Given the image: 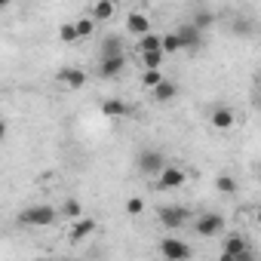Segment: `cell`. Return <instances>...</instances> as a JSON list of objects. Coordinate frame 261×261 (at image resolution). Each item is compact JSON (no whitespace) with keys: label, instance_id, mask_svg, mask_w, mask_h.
Listing matches in <instances>:
<instances>
[{"label":"cell","instance_id":"15","mask_svg":"<svg viewBox=\"0 0 261 261\" xmlns=\"http://www.w3.org/2000/svg\"><path fill=\"white\" fill-rule=\"evenodd\" d=\"M151 92H154V98H157V101H172V98L178 95V86H175L172 80H163V83H160V86H154Z\"/></svg>","mask_w":261,"mask_h":261},{"label":"cell","instance_id":"6","mask_svg":"<svg viewBox=\"0 0 261 261\" xmlns=\"http://www.w3.org/2000/svg\"><path fill=\"white\" fill-rule=\"evenodd\" d=\"M194 227H197V233H200V237H215V233H221L224 218H221L218 212H206V215H200V218L194 221Z\"/></svg>","mask_w":261,"mask_h":261},{"label":"cell","instance_id":"24","mask_svg":"<svg viewBox=\"0 0 261 261\" xmlns=\"http://www.w3.org/2000/svg\"><path fill=\"white\" fill-rule=\"evenodd\" d=\"M212 22H215V16H212V13H206V10H203V13H197V16H194V22H191V25H194V28H197V31H203V28H209V25H212Z\"/></svg>","mask_w":261,"mask_h":261},{"label":"cell","instance_id":"18","mask_svg":"<svg viewBox=\"0 0 261 261\" xmlns=\"http://www.w3.org/2000/svg\"><path fill=\"white\" fill-rule=\"evenodd\" d=\"M160 53H163V56H175V53H181V43H178L175 31H172V34H163V37H160Z\"/></svg>","mask_w":261,"mask_h":261},{"label":"cell","instance_id":"27","mask_svg":"<svg viewBox=\"0 0 261 261\" xmlns=\"http://www.w3.org/2000/svg\"><path fill=\"white\" fill-rule=\"evenodd\" d=\"M59 37H62L65 43H74V40H77V28H74V22H71V25H62V28H59Z\"/></svg>","mask_w":261,"mask_h":261},{"label":"cell","instance_id":"22","mask_svg":"<svg viewBox=\"0 0 261 261\" xmlns=\"http://www.w3.org/2000/svg\"><path fill=\"white\" fill-rule=\"evenodd\" d=\"M101 49H105V59H111V56H123V43H120L117 37H108Z\"/></svg>","mask_w":261,"mask_h":261},{"label":"cell","instance_id":"29","mask_svg":"<svg viewBox=\"0 0 261 261\" xmlns=\"http://www.w3.org/2000/svg\"><path fill=\"white\" fill-rule=\"evenodd\" d=\"M4 139H7V123L0 120V142H4Z\"/></svg>","mask_w":261,"mask_h":261},{"label":"cell","instance_id":"20","mask_svg":"<svg viewBox=\"0 0 261 261\" xmlns=\"http://www.w3.org/2000/svg\"><path fill=\"white\" fill-rule=\"evenodd\" d=\"M74 28H77V40H80V37H89V34L95 31V22L86 16V19H77V22H74Z\"/></svg>","mask_w":261,"mask_h":261},{"label":"cell","instance_id":"30","mask_svg":"<svg viewBox=\"0 0 261 261\" xmlns=\"http://www.w3.org/2000/svg\"><path fill=\"white\" fill-rule=\"evenodd\" d=\"M218 261H233V255H224V252H221V258H218Z\"/></svg>","mask_w":261,"mask_h":261},{"label":"cell","instance_id":"3","mask_svg":"<svg viewBox=\"0 0 261 261\" xmlns=\"http://www.w3.org/2000/svg\"><path fill=\"white\" fill-rule=\"evenodd\" d=\"M185 181H188V172L178 169V166H163V172L157 175V188L160 191H178Z\"/></svg>","mask_w":261,"mask_h":261},{"label":"cell","instance_id":"19","mask_svg":"<svg viewBox=\"0 0 261 261\" xmlns=\"http://www.w3.org/2000/svg\"><path fill=\"white\" fill-rule=\"evenodd\" d=\"M142 59V65H145V71H163V53H145V56H139Z\"/></svg>","mask_w":261,"mask_h":261},{"label":"cell","instance_id":"16","mask_svg":"<svg viewBox=\"0 0 261 261\" xmlns=\"http://www.w3.org/2000/svg\"><path fill=\"white\" fill-rule=\"evenodd\" d=\"M136 49H139V56H145V53H160V37H157V34H145V37H139Z\"/></svg>","mask_w":261,"mask_h":261},{"label":"cell","instance_id":"11","mask_svg":"<svg viewBox=\"0 0 261 261\" xmlns=\"http://www.w3.org/2000/svg\"><path fill=\"white\" fill-rule=\"evenodd\" d=\"M209 120H212V126H215V129H221V133H227V129H230V126L237 123V114H233L230 108H215Z\"/></svg>","mask_w":261,"mask_h":261},{"label":"cell","instance_id":"1","mask_svg":"<svg viewBox=\"0 0 261 261\" xmlns=\"http://www.w3.org/2000/svg\"><path fill=\"white\" fill-rule=\"evenodd\" d=\"M19 224L22 227H49V224H56V209L53 206H28V209H22L19 212Z\"/></svg>","mask_w":261,"mask_h":261},{"label":"cell","instance_id":"2","mask_svg":"<svg viewBox=\"0 0 261 261\" xmlns=\"http://www.w3.org/2000/svg\"><path fill=\"white\" fill-rule=\"evenodd\" d=\"M160 252L166 261H191V246L175 240V237H163L160 240Z\"/></svg>","mask_w":261,"mask_h":261},{"label":"cell","instance_id":"5","mask_svg":"<svg viewBox=\"0 0 261 261\" xmlns=\"http://www.w3.org/2000/svg\"><path fill=\"white\" fill-rule=\"evenodd\" d=\"M157 218L163 221V227H181V224H188L191 212H188L185 206H160Z\"/></svg>","mask_w":261,"mask_h":261},{"label":"cell","instance_id":"4","mask_svg":"<svg viewBox=\"0 0 261 261\" xmlns=\"http://www.w3.org/2000/svg\"><path fill=\"white\" fill-rule=\"evenodd\" d=\"M163 166H166V160H163L160 151H151V148H148V151L139 154V172H145V175H160Z\"/></svg>","mask_w":261,"mask_h":261},{"label":"cell","instance_id":"9","mask_svg":"<svg viewBox=\"0 0 261 261\" xmlns=\"http://www.w3.org/2000/svg\"><path fill=\"white\" fill-rule=\"evenodd\" d=\"M123 68H126V56H111V59H101L98 74H101L105 80H111V77H120Z\"/></svg>","mask_w":261,"mask_h":261},{"label":"cell","instance_id":"14","mask_svg":"<svg viewBox=\"0 0 261 261\" xmlns=\"http://www.w3.org/2000/svg\"><path fill=\"white\" fill-rule=\"evenodd\" d=\"M246 249H252V246H249V240L240 237V233H230V237L224 240V255H240V252H246Z\"/></svg>","mask_w":261,"mask_h":261},{"label":"cell","instance_id":"12","mask_svg":"<svg viewBox=\"0 0 261 261\" xmlns=\"http://www.w3.org/2000/svg\"><path fill=\"white\" fill-rule=\"evenodd\" d=\"M59 80H62L68 89H80V86L86 83V71H80V68H65V71H59Z\"/></svg>","mask_w":261,"mask_h":261},{"label":"cell","instance_id":"28","mask_svg":"<svg viewBox=\"0 0 261 261\" xmlns=\"http://www.w3.org/2000/svg\"><path fill=\"white\" fill-rule=\"evenodd\" d=\"M233 261H255V252H252V249H246V252L233 255Z\"/></svg>","mask_w":261,"mask_h":261},{"label":"cell","instance_id":"17","mask_svg":"<svg viewBox=\"0 0 261 261\" xmlns=\"http://www.w3.org/2000/svg\"><path fill=\"white\" fill-rule=\"evenodd\" d=\"M126 111H129V108H126L120 98H108V101H101V114H105V117H114V120H117V117H123Z\"/></svg>","mask_w":261,"mask_h":261},{"label":"cell","instance_id":"26","mask_svg":"<svg viewBox=\"0 0 261 261\" xmlns=\"http://www.w3.org/2000/svg\"><path fill=\"white\" fill-rule=\"evenodd\" d=\"M126 212H129V215H142V212H145L142 197H129V200H126Z\"/></svg>","mask_w":261,"mask_h":261},{"label":"cell","instance_id":"7","mask_svg":"<svg viewBox=\"0 0 261 261\" xmlns=\"http://www.w3.org/2000/svg\"><path fill=\"white\" fill-rule=\"evenodd\" d=\"M175 37H178L181 49H200V46H203V31H197L191 22H188V25H181V28L175 31Z\"/></svg>","mask_w":261,"mask_h":261},{"label":"cell","instance_id":"8","mask_svg":"<svg viewBox=\"0 0 261 261\" xmlns=\"http://www.w3.org/2000/svg\"><path fill=\"white\" fill-rule=\"evenodd\" d=\"M126 31L136 34V37H145V34H151V19L145 13H129L126 16Z\"/></svg>","mask_w":261,"mask_h":261},{"label":"cell","instance_id":"25","mask_svg":"<svg viewBox=\"0 0 261 261\" xmlns=\"http://www.w3.org/2000/svg\"><path fill=\"white\" fill-rule=\"evenodd\" d=\"M215 188H218L221 194H237V181H233L230 175H218V181H215Z\"/></svg>","mask_w":261,"mask_h":261},{"label":"cell","instance_id":"23","mask_svg":"<svg viewBox=\"0 0 261 261\" xmlns=\"http://www.w3.org/2000/svg\"><path fill=\"white\" fill-rule=\"evenodd\" d=\"M65 218H71V221H77V218H83V209H80V203L77 200H65Z\"/></svg>","mask_w":261,"mask_h":261},{"label":"cell","instance_id":"31","mask_svg":"<svg viewBox=\"0 0 261 261\" xmlns=\"http://www.w3.org/2000/svg\"><path fill=\"white\" fill-rule=\"evenodd\" d=\"M34 261H53V258H34Z\"/></svg>","mask_w":261,"mask_h":261},{"label":"cell","instance_id":"13","mask_svg":"<svg viewBox=\"0 0 261 261\" xmlns=\"http://www.w3.org/2000/svg\"><path fill=\"white\" fill-rule=\"evenodd\" d=\"M92 230H95V221H92V218H77V221H74V227H71V243L86 240Z\"/></svg>","mask_w":261,"mask_h":261},{"label":"cell","instance_id":"21","mask_svg":"<svg viewBox=\"0 0 261 261\" xmlns=\"http://www.w3.org/2000/svg\"><path fill=\"white\" fill-rule=\"evenodd\" d=\"M166 77H163V71H145L142 74V86H148V89H154V86H160Z\"/></svg>","mask_w":261,"mask_h":261},{"label":"cell","instance_id":"10","mask_svg":"<svg viewBox=\"0 0 261 261\" xmlns=\"http://www.w3.org/2000/svg\"><path fill=\"white\" fill-rule=\"evenodd\" d=\"M114 13H117L114 0H98V4L89 7V19L92 22H108V19H114Z\"/></svg>","mask_w":261,"mask_h":261}]
</instances>
